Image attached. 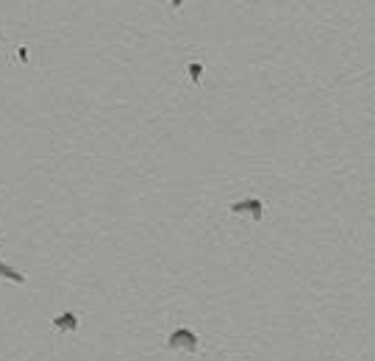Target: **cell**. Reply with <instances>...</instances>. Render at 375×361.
Here are the masks:
<instances>
[{"label": "cell", "mask_w": 375, "mask_h": 361, "mask_svg": "<svg viewBox=\"0 0 375 361\" xmlns=\"http://www.w3.org/2000/svg\"><path fill=\"white\" fill-rule=\"evenodd\" d=\"M53 325H56L58 331H78V317L72 311L56 314V317H53Z\"/></svg>", "instance_id": "obj_3"}, {"label": "cell", "mask_w": 375, "mask_h": 361, "mask_svg": "<svg viewBox=\"0 0 375 361\" xmlns=\"http://www.w3.org/2000/svg\"><path fill=\"white\" fill-rule=\"evenodd\" d=\"M167 347H172V350L184 347V350L195 353V350L200 347V336L192 331V328H175V331L170 333V339H167Z\"/></svg>", "instance_id": "obj_1"}, {"label": "cell", "mask_w": 375, "mask_h": 361, "mask_svg": "<svg viewBox=\"0 0 375 361\" xmlns=\"http://www.w3.org/2000/svg\"><path fill=\"white\" fill-rule=\"evenodd\" d=\"M17 58H20V61L25 64V61H28V50H25V48H20V50H17Z\"/></svg>", "instance_id": "obj_6"}, {"label": "cell", "mask_w": 375, "mask_h": 361, "mask_svg": "<svg viewBox=\"0 0 375 361\" xmlns=\"http://www.w3.org/2000/svg\"><path fill=\"white\" fill-rule=\"evenodd\" d=\"M228 208H231V211L234 214H245L248 211L250 217H253L256 222H262L264 220V203L259 198H248V200H236V203H231L228 206Z\"/></svg>", "instance_id": "obj_2"}, {"label": "cell", "mask_w": 375, "mask_h": 361, "mask_svg": "<svg viewBox=\"0 0 375 361\" xmlns=\"http://www.w3.org/2000/svg\"><path fill=\"white\" fill-rule=\"evenodd\" d=\"M0 278H6V281H11V283H25V275H22V272L11 269L8 264H3V261H0Z\"/></svg>", "instance_id": "obj_4"}, {"label": "cell", "mask_w": 375, "mask_h": 361, "mask_svg": "<svg viewBox=\"0 0 375 361\" xmlns=\"http://www.w3.org/2000/svg\"><path fill=\"white\" fill-rule=\"evenodd\" d=\"M186 72H189V81H192V84H203V64H200V61H192L189 64V67H186Z\"/></svg>", "instance_id": "obj_5"}]
</instances>
